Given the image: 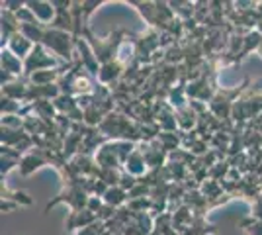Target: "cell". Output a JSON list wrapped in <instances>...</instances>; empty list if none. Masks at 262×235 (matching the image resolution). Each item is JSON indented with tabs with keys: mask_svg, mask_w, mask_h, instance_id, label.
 <instances>
[{
	"mask_svg": "<svg viewBox=\"0 0 262 235\" xmlns=\"http://www.w3.org/2000/svg\"><path fill=\"white\" fill-rule=\"evenodd\" d=\"M37 45H43L53 55L61 57L65 61V65H73V49H75V35L73 34L45 26Z\"/></svg>",
	"mask_w": 262,
	"mask_h": 235,
	"instance_id": "cell-1",
	"label": "cell"
},
{
	"mask_svg": "<svg viewBox=\"0 0 262 235\" xmlns=\"http://www.w3.org/2000/svg\"><path fill=\"white\" fill-rule=\"evenodd\" d=\"M82 37H84L88 44H90V47L94 49L100 65L118 61V51H120L121 44H123V39H121V37H123V32H114V34H110L106 39H102V37H96V35L90 34V30H86Z\"/></svg>",
	"mask_w": 262,
	"mask_h": 235,
	"instance_id": "cell-2",
	"label": "cell"
},
{
	"mask_svg": "<svg viewBox=\"0 0 262 235\" xmlns=\"http://www.w3.org/2000/svg\"><path fill=\"white\" fill-rule=\"evenodd\" d=\"M88 200H90V196H88L86 188H84V177H80L77 182L67 184L59 196H55L51 202H47V206H45V213L49 212L53 206L61 204V202H67V204L71 206V210H73V212H82V210H86L88 208Z\"/></svg>",
	"mask_w": 262,
	"mask_h": 235,
	"instance_id": "cell-3",
	"label": "cell"
},
{
	"mask_svg": "<svg viewBox=\"0 0 262 235\" xmlns=\"http://www.w3.org/2000/svg\"><path fill=\"white\" fill-rule=\"evenodd\" d=\"M59 67V61L57 57L47 49L43 45H35L33 51L28 55V59L24 61V78L32 77L33 73L37 71H45V69H57Z\"/></svg>",
	"mask_w": 262,
	"mask_h": 235,
	"instance_id": "cell-4",
	"label": "cell"
},
{
	"mask_svg": "<svg viewBox=\"0 0 262 235\" xmlns=\"http://www.w3.org/2000/svg\"><path fill=\"white\" fill-rule=\"evenodd\" d=\"M55 4V20L51 28L63 30L69 34H75V20H73V2L67 0H53Z\"/></svg>",
	"mask_w": 262,
	"mask_h": 235,
	"instance_id": "cell-5",
	"label": "cell"
},
{
	"mask_svg": "<svg viewBox=\"0 0 262 235\" xmlns=\"http://www.w3.org/2000/svg\"><path fill=\"white\" fill-rule=\"evenodd\" d=\"M33 200L28 192L10 190L8 184L2 180V212H10L18 206H32Z\"/></svg>",
	"mask_w": 262,
	"mask_h": 235,
	"instance_id": "cell-6",
	"label": "cell"
},
{
	"mask_svg": "<svg viewBox=\"0 0 262 235\" xmlns=\"http://www.w3.org/2000/svg\"><path fill=\"white\" fill-rule=\"evenodd\" d=\"M26 6L33 12V16L37 18V22L41 26H51L55 20V4L47 0H28Z\"/></svg>",
	"mask_w": 262,
	"mask_h": 235,
	"instance_id": "cell-7",
	"label": "cell"
},
{
	"mask_svg": "<svg viewBox=\"0 0 262 235\" xmlns=\"http://www.w3.org/2000/svg\"><path fill=\"white\" fill-rule=\"evenodd\" d=\"M0 63H2V71L10 73L16 78H24V61L20 57H16L8 47H2L0 51Z\"/></svg>",
	"mask_w": 262,
	"mask_h": 235,
	"instance_id": "cell-8",
	"label": "cell"
},
{
	"mask_svg": "<svg viewBox=\"0 0 262 235\" xmlns=\"http://www.w3.org/2000/svg\"><path fill=\"white\" fill-rule=\"evenodd\" d=\"M6 47H8V49H10L16 57H20L22 61H26V59H28V55L33 51V47H35V45H33L32 41H30V39L22 34V32H18V34L12 35L10 41H8V45H6Z\"/></svg>",
	"mask_w": 262,
	"mask_h": 235,
	"instance_id": "cell-9",
	"label": "cell"
},
{
	"mask_svg": "<svg viewBox=\"0 0 262 235\" xmlns=\"http://www.w3.org/2000/svg\"><path fill=\"white\" fill-rule=\"evenodd\" d=\"M98 213L90 212V210H82V212H71L69 220H67V229L75 231V229H84L88 225H92L94 222H98Z\"/></svg>",
	"mask_w": 262,
	"mask_h": 235,
	"instance_id": "cell-10",
	"label": "cell"
},
{
	"mask_svg": "<svg viewBox=\"0 0 262 235\" xmlns=\"http://www.w3.org/2000/svg\"><path fill=\"white\" fill-rule=\"evenodd\" d=\"M147 167H149V163H147V159H145V155L139 149H135L129 155V159L125 161V173L131 175V177H135V179H139L141 175H145Z\"/></svg>",
	"mask_w": 262,
	"mask_h": 235,
	"instance_id": "cell-11",
	"label": "cell"
},
{
	"mask_svg": "<svg viewBox=\"0 0 262 235\" xmlns=\"http://www.w3.org/2000/svg\"><path fill=\"white\" fill-rule=\"evenodd\" d=\"M102 198H104V202H106L108 206H112V208H116V210H118L120 206H123V204L127 202V198H129V192L123 190L121 186H110Z\"/></svg>",
	"mask_w": 262,
	"mask_h": 235,
	"instance_id": "cell-12",
	"label": "cell"
},
{
	"mask_svg": "<svg viewBox=\"0 0 262 235\" xmlns=\"http://www.w3.org/2000/svg\"><path fill=\"white\" fill-rule=\"evenodd\" d=\"M245 231L249 235H262V220H254V222H245L243 224Z\"/></svg>",
	"mask_w": 262,
	"mask_h": 235,
	"instance_id": "cell-13",
	"label": "cell"
},
{
	"mask_svg": "<svg viewBox=\"0 0 262 235\" xmlns=\"http://www.w3.org/2000/svg\"><path fill=\"white\" fill-rule=\"evenodd\" d=\"M252 216H254L256 220H262V196L252 204Z\"/></svg>",
	"mask_w": 262,
	"mask_h": 235,
	"instance_id": "cell-14",
	"label": "cell"
},
{
	"mask_svg": "<svg viewBox=\"0 0 262 235\" xmlns=\"http://www.w3.org/2000/svg\"><path fill=\"white\" fill-rule=\"evenodd\" d=\"M258 53H260V55H262V45H260V49H258Z\"/></svg>",
	"mask_w": 262,
	"mask_h": 235,
	"instance_id": "cell-15",
	"label": "cell"
}]
</instances>
